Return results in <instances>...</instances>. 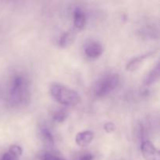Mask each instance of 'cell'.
<instances>
[{"label": "cell", "mask_w": 160, "mask_h": 160, "mask_svg": "<svg viewBox=\"0 0 160 160\" xmlns=\"http://www.w3.org/2000/svg\"><path fill=\"white\" fill-rule=\"evenodd\" d=\"M103 47L101 44L96 41H92L85 45L84 52L88 57L91 59H97L103 53Z\"/></svg>", "instance_id": "5b68a950"}, {"label": "cell", "mask_w": 160, "mask_h": 160, "mask_svg": "<svg viewBox=\"0 0 160 160\" xmlns=\"http://www.w3.org/2000/svg\"><path fill=\"white\" fill-rule=\"evenodd\" d=\"M18 159L19 158L16 157L12 153H10L9 152H6L3 155L1 160H18Z\"/></svg>", "instance_id": "9a60e30c"}, {"label": "cell", "mask_w": 160, "mask_h": 160, "mask_svg": "<svg viewBox=\"0 0 160 160\" xmlns=\"http://www.w3.org/2000/svg\"><path fill=\"white\" fill-rule=\"evenodd\" d=\"M159 75H160V68H159V64L158 63L156 67L148 73L146 79H145V84L148 86L152 85L156 82H157L159 79Z\"/></svg>", "instance_id": "30bf717a"}, {"label": "cell", "mask_w": 160, "mask_h": 160, "mask_svg": "<svg viewBox=\"0 0 160 160\" xmlns=\"http://www.w3.org/2000/svg\"><path fill=\"white\" fill-rule=\"evenodd\" d=\"M86 17L81 8H76L73 11V24L77 29H82L85 26Z\"/></svg>", "instance_id": "9c48e42d"}, {"label": "cell", "mask_w": 160, "mask_h": 160, "mask_svg": "<svg viewBox=\"0 0 160 160\" xmlns=\"http://www.w3.org/2000/svg\"><path fill=\"white\" fill-rule=\"evenodd\" d=\"M79 160H94V156L92 154H84L81 156Z\"/></svg>", "instance_id": "e0dca14e"}, {"label": "cell", "mask_w": 160, "mask_h": 160, "mask_svg": "<svg viewBox=\"0 0 160 160\" xmlns=\"http://www.w3.org/2000/svg\"><path fill=\"white\" fill-rule=\"evenodd\" d=\"M141 150L145 160H160L159 149L150 141L142 142Z\"/></svg>", "instance_id": "277c9868"}, {"label": "cell", "mask_w": 160, "mask_h": 160, "mask_svg": "<svg viewBox=\"0 0 160 160\" xmlns=\"http://www.w3.org/2000/svg\"><path fill=\"white\" fill-rule=\"evenodd\" d=\"M77 37V31L75 30H70L62 34L59 41V45L61 48H67L70 46L75 41Z\"/></svg>", "instance_id": "ba28073f"}, {"label": "cell", "mask_w": 160, "mask_h": 160, "mask_svg": "<svg viewBox=\"0 0 160 160\" xmlns=\"http://www.w3.org/2000/svg\"><path fill=\"white\" fill-rule=\"evenodd\" d=\"M153 54V52H148L145 53V54L142 55V56H139L138 57L134 58V59H131V61L128 62V63L126 66V70L129 72H134L135 70H138L139 67L142 65L144 61L146 59H148V57L152 56Z\"/></svg>", "instance_id": "8992f818"}, {"label": "cell", "mask_w": 160, "mask_h": 160, "mask_svg": "<svg viewBox=\"0 0 160 160\" xmlns=\"http://www.w3.org/2000/svg\"><path fill=\"white\" fill-rule=\"evenodd\" d=\"M104 129L107 133H112L115 131L116 126L112 122H107L105 123Z\"/></svg>", "instance_id": "5bb4252c"}, {"label": "cell", "mask_w": 160, "mask_h": 160, "mask_svg": "<svg viewBox=\"0 0 160 160\" xmlns=\"http://www.w3.org/2000/svg\"><path fill=\"white\" fill-rule=\"evenodd\" d=\"M67 113L66 111L59 110L54 114V116H53V120L56 122H59V123H62V122H63L67 119Z\"/></svg>", "instance_id": "7c38bea8"}, {"label": "cell", "mask_w": 160, "mask_h": 160, "mask_svg": "<svg viewBox=\"0 0 160 160\" xmlns=\"http://www.w3.org/2000/svg\"><path fill=\"white\" fill-rule=\"evenodd\" d=\"M94 133L91 131H84L78 133L75 138V142L81 147H86L93 141Z\"/></svg>", "instance_id": "52a82bcc"}, {"label": "cell", "mask_w": 160, "mask_h": 160, "mask_svg": "<svg viewBox=\"0 0 160 160\" xmlns=\"http://www.w3.org/2000/svg\"><path fill=\"white\" fill-rule=\"evenodd\" d=\"M120 82V78L117 73H109L105 75L97 82L95 88V95L102 97L109 95L115 90Z\"/></svg>", "instance_id": "3957f363"}, {"label": "cell", "mask_w": 160, "mask_h": 160, "mask_svg": "<svg viewBox=\"0 0 160 160\" xmlns=\"http://www.w3.org/2000/svg\"><path fill=\"white\" fill-rule=\"evenodd\" d=\"M41 134H42L43 141L47 145H52L54 144V138L48 128H45V127H42L41 128Z\"/></svg>", "instance_id": "8fae6325"}, {"label": "cell", "mask_w": 160, "mask_h": 160, "mask_svg": "<svg viewBox=\"0 0 160 160\" xmlns=\"http://www.w3.org/2000/svg\"><path fill=\"white\" fill-rule=\"evenodd\" d=\"M9 152L17 158L21 156L22 153H23V150H22L21 147H20L19 145H12V146L9 148Z\"/></svg>", "instance_id": "4fadbf2b"}, {"label": "cell", "mask_w": 160, "mask_h": 160, "mask_svg": "<svg viewBox=\"0 0 160 160\" xmlns=\"http://www.w3.org/2000/svg\"><path fill=\"white\" fill-rule=\"evenodd\" d=\"M10 98L14 104H24L29 98V84L24 76L17 75L12 80Z\"/></svg>", "instance_id": "7a4b0ae2"}, {"label": "cell", "mask_w": 160, "mask_h": 160, "mask_svg": "<svg viewBox=\"0 0 160 160\" xmlns=\"http://www.w3.org/2000/svg\"><path fill=\"white\" fill-rule=\"evenodd\" d=\"M44 160H62L59 159L57 156H54L52 154H50V153H46L44 156Z\"/></svg>", "instance_id": "2e32d148"}, {"label": "cell", "mask_w": 160, "mask_h": 160, "mask_svg": "<svg viewBox=\"0 0 160 160\" xmlns=\"http://www.w3.org/2000/svg\"><path fill=\"white\" fill-rule=\"evenodd\" d=\"M53 98L63 106H76L80 102V96L76 91L59 84H54L50 88Z\"/></svg>", "instance_id": "6da1fadb"}]
</instances>
